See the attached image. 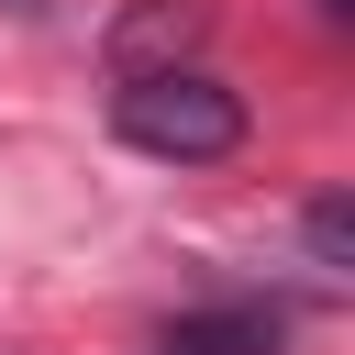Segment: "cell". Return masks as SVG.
<instances>
[{"mask_svg":"<svg viewBox=\"0 0 355 355\" xmlns=\"http://www.w3.org/2000/svg\"><path fill=\"white\" fill-rule=\"evenodd\" d=\"M300 244H311V266H333V277H344V266H355V200H344V189H333V200H311V211H300Z\"/></svg>","mask_w":355,"mask_h":355,"instance_id":"277c9868","label":"cell"},{"mask_svg":"<svg viewBox=\"0 0 355 355\" xmlns=\"http://www.w3.org/2000/svg\"><path fill=\"white\" fill-rule=\"evenodd\" d=\"M111 122H122V144H133V155H166V166H211V155H233V144H244V100H233L211 67L122 78Z\"/></svg>","mask_w":355,"mask_h":355,"instance_id":"6da1fadb","label":"cell"},{"mask_svg":"<svg viewBox=\"0 0 355 355\" xmlns=\"http://www.w3.org/2000/svg\"><path fill=\"white\" fill-rule=\"evenodd\" d=\"M155 355H277V311H189L155 333Z\"/></svg>","mask_w":355,"mask_h":355,"instance_id":"3957f363","label":"cell"},{"mask_svg":"<svg viewBox=\"0 0 355 355\" xmlns=\"http://www.w3.org/2000/svg\"><path fill=\"white\" fill-rule=\"evenodd\" d=\"M11 11H44V0H11Z\"/></svg>","mask_w":355,"mask_h":355,"instance_id":"5b68a950","label":"cell"},{"mask_svg":"<svg viewBox=\"0 0 355 355\" xmlns=\"http://www.w3.org/2000/svg\"><path fill=\"white\" fill-rule=\"evenodd\" d=\"M200 33H211V0H133L111 22V67L122 78H166V67L200 55Z\"/></svg>","mask_w":355,"mask_h":355,"instance_id":"7a4b0ae2","label":"cell"}]
</instances>
